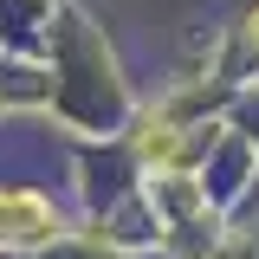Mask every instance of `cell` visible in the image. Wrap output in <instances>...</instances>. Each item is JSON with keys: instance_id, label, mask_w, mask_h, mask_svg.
I'll return each instance as SVG.
<instances>
[{"instance_id": "6da1fadb", "label": "cell", "mask_w": 259, "mask_h": 259, "mask_svg": "<svg viewBox=\"0 0 259 259\" xmlns=\"http://www.w3.org/2000/svg\"><path fill=\"white\" fill-rule=\"evenodd\" d=\"M46 233H52L46 201H32V194H0V240L32 246V240H46Z\"/></svg>"}, {"instance_id": "7a4b0ae2", "label": "cell", "mask_w": 259, "mask_h": 259, "mask_svg": "<svg viewBox=\"0 0 259 259\" xmlns=\"http://www.w3.org/2000/svg\"><path fill=\"white\" fill-rule=\"evenodd\" d=\"M253 46H259V13H253Z\"/></svg>"}]
</instances>
